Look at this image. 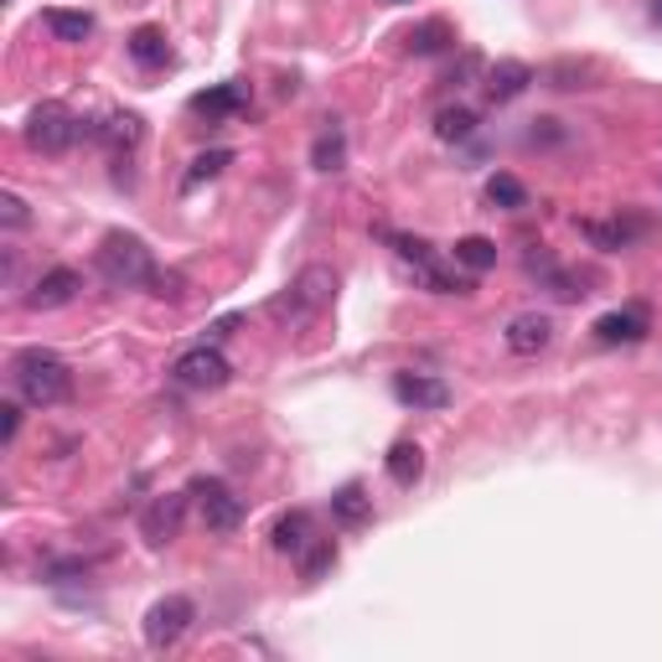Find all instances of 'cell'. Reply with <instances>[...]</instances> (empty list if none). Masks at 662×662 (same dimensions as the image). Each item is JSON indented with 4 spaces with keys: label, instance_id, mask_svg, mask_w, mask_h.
I'll return each instance as SVG.
<instances>
[{
    "label": "cell",
    "instance_id": "5bb4252c",
    "mask_svg": "<svg viewBox=\"0 0 662 662\" xmlns=\"http://www.w3.org/2000/svg\"><path fill=\"white\" fill-rule=\"evenodd\" d=\"M528 84H533V68H528V63H518V57H502V63L487 73V99L508 104V99H518Z\"/></svg>",
    "mask_w": 662,
    "mask_h": 662
},
{
    "label": "cell",
    "instance_id": "83f0119b",
    "mask_svg": "<svg viewBox=\"0 0 662 662\" xmlns=\"http://www.w3.org/2000/svg\"><path fill=\"white\" fill-rule=\"evenodd\" d=\"M223 166H234V151H203L197 161H192V171H187V192L203 187V182H213Z\"/></svg>",
    "mask_w": 662,
    "mask_h": 662
},
{
    "label": "cell",
    "instance_id": "8992f818",
    "mask_svg": "<svg viewBox=\"0 0 662 662\" xmlns=\"http://www.w3.org/2000/svg\"><path fill=\"white\" fill-rule=\"evenodd\" d=\"M332 290H337V280H332V270L326 264H306V270L295 274V285H290V295H280L274 301V316H311V311H322L326 301H332Z\"/></svg>",
    "mask_w": 662,
    "mask_h": 662
},
{
    "label": "cell",
    "instance_id": "e575fe53",
    "mask_svg": "<svg viewBox=\"0 0 662 662\" xmlns=\"http://www.w3.org/2000/svg\"><path fill=\"white\" fill-rule=\"evenodd\" d=\"M389 6H404V0H389Z\"/></svg>",
    "mask_w": 662,
    "mask_h": 662
},
{
    "label": "cell",
    "instance_id": "ba28073f",
    "mask_svg": "<svg viewBox=\"0 0 662 662\" xmlns=\"http://www.w3.org/2000/svg\"><path fill=\"white\" fill-rule=\"evenodd\" d=\"M187 497L192 492H166V497H151V508L140 512V539L145 544H171L176 533H182V523H187Z\"/></svg>",
    "mask_w": 662,
    "mask_h": 662
},
{
    "label": "cell",
    "instance_id": "9c48e42d",
    "mask_svg": "<svg viewBox=\"0 0 662 662\" xmlns=\"http://www.w3.org/2000/svg\"><path fill=\"white\" fill-rule=\"evenodd\" d=\"M590 332L600 347H631V341H642L652 332V316H647V306H621V311H606Z\"/></svg>",
    "mask_w": 662,
    "mask_h": 662
},
{
    "label": "cell",
    "instance_id": "1f68e13d",
    "mask_svg": "<svg viewBox=\"0 0 662 662\" xmlns=\"http://www.w3.org/2000/svg\"><path fill=\"white\" fill-rule=\"evenodd\" d=\"M17 435H21V404H0V441L17 445Z\"/></svg>",
    "mask_w": 662,
    "mask_h": 662
},
{
    "label": "cell",
    "instance_id": "5b68a950",
    "mask_svg": "<svg viewBox=\"0 0 662 662\" xmlns=\"http://www.w3.org/2000/svg\"><path fill=\"white\" fill-rule=\"evenodd\" d=\"M187 492L197 497V508H203L207 533H238V528H243V502L223 487L218 476H197Z\"/></svg>",
    "mask_w": 662,
    "mask_h": 662
},
{
    "label": "cell",
    "instance_id": "d6986e66",
    "mask_svg": "<svg viewBox=\"0 0 662 662\" xmlns=\"http://www.w3.org/2000/svg\"><path fill=\"white\" fill-rule=\"evenodd\" d=\"M243 104H249V88L243 84H218V88H207V94H197L192 109L207 115V119H228V115H238Z\"/></svg>",
    "mask_w": 662,
    "mask_h": 662
},
{
    "label": "cell",
    "instance_id": "ac0fdd59",
    "mask_svg": "<svg viewBox=\"0 0 662 662\" xmlns=\"http://www.w3.org/2000/svg\"><path fill=\"white\" fill-rule=\"evenodd\" d=\"M130 57H135L145 73L171 68V42H166V32H155V26H140V32H130Z\"/></svg>",
    "mask_w": 662,
    "mask_h": 662
},
{
    "label": "cell",
    "instance_id": "ffe728a7",
    "mask_svg": "<svg viewBox=\"0 0 662 662\" xmlns=\"http://www.w3.org/2000/svg\"><path fill=\"white\" fill-rule=\"evenodd\" d=\"M140 135H145V124H140V115H109L104 124H94V140H104L109 151H135Z\"/></svg>",
    "mask_w": 662,
    "mask_h": 662
},
{
    "label": "cell",
    "instance_id": "e0dca14e",
    "mask_svg": "<svg viewBox=\"0 0 662 662\" xmlns=\"http://www.w3.org/2000/svg\"><path fill=\"white\" fill-rule=\"evenodd\" d=\"M42 21H47V32L57 36V42H68V47H78V42H88V36H94V17H88V11L52 6V11H42Z\"/></svg>",
    "mask_w": 662,
    "mask_h": 662
},
{
    "label": "cell",
    "instance_id": "836d02e7",
    "mask_svg": "<svg viewBox=\"0 0 662 662\" xmlns=\"http://www.w3.org/2000/svg\"><path fill=\"white\" fill-rule=\"evenodd\" d=\"M647 17H652V26H662V0H647Z\"/></svg>",
    "mask_w": 662,
    "mask_h": 662
},
{
    "label": "cell",
    "instance_id": "8fae6325",
    "mask_svg": "<svg viewBox=\"0 0 662 662\" xmlns=\"http://www.w3.org/2000/svg\"><path fill=\"white\" fill-rule=\"evenodd\" d=\"M502 341H508V352H518V357H539L549 341H554V316H544V311H523V316H512L508 322Z\"/></svg>",
    "mask_w": 662,
    "mask_h": 662
},
{
    "label": "cell",
    "instance_id": "4dcf8cb0",
    "mask_svg": "<svg viewBox=\"0 0 662 662\" xmlns=\"http://www.w3.org/2000/svg\"><path fill=\"white\" fill-rule=\"evenodd\" d=\"M564 130L560 119H533V130H528V145H560Z\"/></svg>",
    "mask_w": 662,
    "mask_h": 662
},
{
    "label": "cell",
    "instance_id": "3957f363",
    "mask_svg": "<svg viewBox=\"0 0 662 662\" xmlns=\"http://www.w3.org/2000/svg\"><path fill=\"white\" fill-rule=\"evenodd\" d=\"M192 621H197V606H192L187 595H161L145 611V621H140V637H145L151 652H171L192 631Z\"/></svg>",
    "mask_w": 662,
    "mask_h": 662
},
{
    "label": "cell",
    "instance_id": "d4e9b609",
    "mask_svg": "<svg viewBox=\"0 0 662 662\" xmlns=\"http://www.w3.org/2000/svg\"><path fill=\"white\" fill-rule=\"evenodd\" d=\"M487 203L502 213H518V207H528V187L508 171H497V176H487Z\"/></svg>",
    "mask_w": 662,
    "mask_h": 662
},
{
    "label": "cell",
    "instance_id": "7c38bea8",
    "mask_svg": "<svg viewBox=\"0 0 662 662\" xmlns=\"http://www.w3.org/2000/svg\"><path fill=\"white\" fill-rule=\"evenodd\" d=\"M78 290H84V274L73 270V264H52V270L32 285L26 306H32V311H57V306H68Z\"/></svg>",
    "mask_w": 662,
    "mask_h": 662
},
{
    "label": "cell",
    "instance_id": "9a60e30c",
    "mask_svg": "<svg viewBox=\"0 0 662 662\" xmlns=\"http://www.w3.org/2000/svg\"><path fill=\"white\" fill-rule=\"evenodd\" d=\"M332 518H337L341 528H362L373 518V497L362 492V481H347V487L332 492Z\"/></svg>",
    "mask_w": 662,
    "mask_h": 662
},
{
    "label": "cell",
    "instance_id": "d6a6232c",
    "mask_svg": "<svg viewBox=\"0 0 662 662\" xmlns=\"http://www.w3.org/2000/svg\"><path fill=\"white\" fill-rule=\"evenodd\" d=\"M238 322H243V316H223V322H213V326H207V337H213V341H218V337H228V332H234Z\"/></svg>",
    "mask_w": 662,
    "mask_h": 662
},
{
    "label": "cell",
    "instance_id": "30bf717a",
    "mask_svg": "<svg viewBox=\"0 0 662 662\" xmlns=\"http://www.w3.org/2000/svg\"><path fill=\"white\" fill-rule=\"evenodd\" d=\"M311 544H316V518H311L306 508H290V512H280V518H274V528H270V549H274V554L301 560Z\"/></svg>",
    "mask_w": 662,
    "mask_h": 662
},
{
    "label": "cell",
    "instance_id": "4fadbf2b",
    "mask_svg": "<svg viewBox=\"0 0 662 662\" xmlns=\"http://www.w3.org/2000/svg\"><path fill=\"white\" fill-rule=\"evenodd\" d=\"M393 399L404 409H445L451 404V383L435 373H393Z\"/></svg>",
    "mask_w": 662,
    "mask_h": 662
},
{
    "label": "cell",
    "instance_id": "6da1fadb",
    "mask_svg": "<svg viewBox=\"0 0 662 662\" xmlns=\"http://www.w3.org/2000/svg\"><path fill=\"white\" fill-rule=\"evenodd\" d=\"M11 383H17V393L32 409H52L73 393L68 362L57 352H47V347H26V352L11 357Z\"/></svg>",
    "mask_w": 662,
    "mask_h": 662
},
{
    "label": "cell",
    "instance_id": "cb8c5ba5",
    "mask_svg": "<svg viewBox=\"0 0 662 662\" xmlns=\"http://www.w3.org/2000/svg\"><path fill=\"white\" fill-rule=\"evenodd\" d=\"M451 42H456V32H451L445 21H420V26L409 32V52H414V57H435V52H445Z\"/></svg>",
    "mask_w": 662,
    "mask_h": 662
},
{
    "label": "cell",
    "instance_id": "484cf974",
    "mask_svg": "<svg viewBox=\"0 0 662 662\" xmlns=\"http://www.w3.org/2000/svg\"><path fill=\"white\" fill-rule=\"evenodd\" d=\"M332 564H337V544H332V539H316V544L301 554V579H311V585H316V579H322Z\"/></svg>",
    "mask_w": 662,
    "mask_h": 662
},
{
    "label": "cell",
    "instance_id": "f1b7e54d",
    "mask_svg": "<svg viewBox=\"0 0 662 662\" xmlns=\"http://www.w3.org/2000/svg\"><path fill=\"white\" fill-rule=\"evenodd\" d=\"M471 130H476V115L471 109H460V104L456 109H441V119H435V135L441 140H466Z\"/></svg>",
    "mask_w": 662,
    "mask_h": 662
},
{
    "label": "cell",
    "instance_id": "277c9868",
    "mask_svg": "<svg viewBox=\"0 0 662 662\" xmlns=\"http://www.w3.org/2000/svg\"><path fill=\"white\" fill-rule=\"evenodd\" d=\"M78 135H84V119L68 115L63 104H36L32 119H26V145L42 155H63Z\"/></svg>",
    "mask_w": 662,
    "mask_h": 662
},
{
    "label": "cell",
    "instance_id": "52a82bcc",
    "mask_svg": "<svg viewBox=\"0 0 662 662\" xmlns=\"http://www.w3.org/2000/svg\"><path fill=\"white\" fill-rule=\"evenodd\" d=\"M171 378L182 383V389H223L228 378H234V362L218 352V347H192V352L176 357V368H171Z\"/></svg>",
    "mask_w": 662,
    "mask_h": 662
},
{
    "label": "cell",
    "instance_id": "2e32d148",
    "mask_svg": "<svg viewBox=\"0 0 662 662\" xmlns=\"http://www.w3.org/2000/svg\"><path fill=\"white\" fill-rule=\"evenodd\" d=\"M383 466H389V476H393V487H420L425 481V451L414 441H399L383 456Z\"/></svg>",
    "mask_w": 662,
    "mask_h": 662
},
{
    "label": "cell",
    "instance_id": "603a6c76",
    "mask_svg": "<svg viewBox=\"0 0 662 662\" xmlns=\"http://www.w3.org/2000/svg\"><path fill=\"white\" fill-rule=\"evenodd\" d=\"M311 166L316 171H341L347 166V135H341L337 119H332V130L316 135V145H311Z\"/></svg>",
    "mask_w": 662,
    "mask_h": 662
},
{
    "label": "cell",
    "instance_id": "7a4b0ae2",
    "mask_svg": "<svg viewBox=\"0 0 662 662\" xmlns=\"http://www.w3.org/2000/svg\"><path fill=\"white\" fill-rule=\"evenodd\" d=\"M94 264H99L104 285H115V290H140L155 280V259L135 234H104Z\"/></svg>",
    "mask_w": 662,
    "mask_h": 662
},
{
    "label": "cell",
    "instance_id": "7402d4cb",
    "mask_svg": "<svg viewBox=\"0 0 662 662\" xmlns=\"http://www.w3.org/2000/svg\"><path fill=\"white\" fill-rule=\"evenodd\" d=\"M456 264L460 270H471V274H487L497 264V243L492 238H481V234H466V238H456Z\"/></svg>",
    "mask_w": 662,
    "mask_h": 662
},
{
    "label": "cell",
    "instance_id": "44dd1931",
    "mask_svg": "<svg viewBox=\"0 0 662 662\" xmlns=\"http://www.w3.org/2000/svg\"><path fill=\"white\" fill-rule=\"evenodd\" d=\"M579 234L590 238L595 249H606V254H616V249H631V238L642 234V223H579Z\"/></svg>",
    "mask_w": 662,
    "mask_h": 662
},
{
    "label": "cell",
    "instance_id": "4316f807",
    "mask_svg": "<svg viewBox=\"0 0 662 662\" xmlns=\"http://www.w3.org/2000/svg\"><path fill=\"white\" fill-rule=\"evenodd\" d=\"M393 243V254L404 259V264H414V270H425V264H435V249H430L425 238H409V234H383Z\"/></svg>",
    "mask_w": 662,
    "mask_h": 662
},
{
    "label": "cell",
    "instance_id": "f546056e",
    "mask_svg": "<svg viewBox=\"0 0 662 662\" xmlns=\"http://www.w3.org/2000/svg\"><path fill=\"white\" fill-rule=\"evenodd\" d=\"M0 218H6V228H26L32 213H26V203H21L17 192H6V197H0Z\"/></svg>",
    "mask_w": 662,
    "mask_h": 662
}]
</instances>
